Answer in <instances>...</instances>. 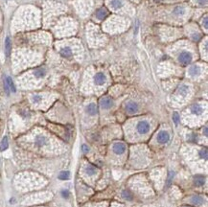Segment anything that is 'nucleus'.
I'll list each match as a JSON object with an SVG mask.
<instances>
[{"label":"nucleus","instance_id":"nucleus-1","mask_svg":"<svg viewBox=\"0 0 208 207\" xmlns=\"http://www.w3.org/2000/svg\"><path fill=\"white\" fill-rule=\"evenodd\" d=\"M136 128H137V131L139 132L140 134H146V133L149 132L151 128L150 123L147 122V121H140V122L137 124Z\"/></svg>","mask_w":208,"mask_h":207},{"label":"nucleus","instance_id":"nucleus-2","mask_svg":"<svg viewBox=\"0 0 208 207\" xmlns=\"http://www.w3.org/2000/svg\"><path fill=\"white\" fill-rule=\"evenodd\" d=\"M179 60L182 64H189L192 62V55L190 52L183 51L179 55Z\"/></svg>","mask_w":208,"mask_h":207},{"label":"nucleus","instance_id":"nucleus-3","mask_svg":"<svg viewBox=\"0 0 208 207\" xmlns=\"http://www.w3.org/2000/svg\"><path fill=\"white\" fill-rule=\"evenodd\" d=\"M170 140V134L167 131H160L157 135V141L160 144H166Z\"/></svg>","mask_w":208,"mask_h":207},{"label":"nucleus","instance_id":"nucleus-4","mask_svg":"<svg viewBox=\"0 0 208 207\" xmlns=\"http://www.w3.org/2000/svg\"><path fill=\"white\" fill-rule=\"evenodd\" d=\"M94 81H95V84H98V85H103L104 84H106V81H107V77H106L105 74H104V73L99 72V73H97L96 75H95V77H94Z\"/></svg>","mask_w":208,"mask_h":207},{"label":"nucleus","instance_id":"nucleus-5","mask_svg":"<svg viewBox=\"0 0 208 207\" xmlns=\"http://www.w3.org/2000/svg\"><path fill=\"white\" fill-rule=\"evenodd\" d=\"M100 104H101V106L103 107V109H110L112 106H113V101H112L110 98L106 97V98H103L102 99Z\"/></svg>","mask_w":208,"mask_h":207},{"label":"nucleus","instance_id":"nucleus-6","mask_svg":"<svg viewBox=\"0 0 208 207\" xmlns=\"http://www.w3.org/2000/svg\"><path fill=\"white\" fill-rule=\"evenodd\" d=\"M126 109H127V111L131 114L135 113L138 110V106H137V104L134 102H129L127 105H126Z\"/></svg>","mask_w":208,"mask_h":207},{"label":"nucleus","instance_id":"nucleus-7","mask_svg":"<svg viewBox=\"0 0 208 207\" xmlns=\"http://www.w3.org/2000/svg\"><path fill=\"white\" fill-rule=\"evenodd\" d=\"M113 150L117 154H122L126 150V145L124 143H120V142L119 143H115L113 145Z\"/></svg>","mask_w":208,"mask_h":207},{"label":"nucleus","instance_id":"nucleus-8","mask_svg":"<svg viewBox=\"0 0 208 207\" xmlns=\"http://www.w3.org/2000/svg\"><path fill=\"white\" fill-rule=\"evenodd\" d=\"M191 202L196 206H201L205 202L204 198L201 196H194L191 197Z\"/></svg>","mask_w":208,"mask_h":207},{"label":"nucleus","instance_id":"nucleus-9","mask_svg":"<svg viewBox=\"0 0 208 207\" xmlns=\"http://www.w3.org/2000/svg\"><path fill=\"white\" fill-rule=\"evenodd\" d=\"M205 183V176L201 175H198L194 178V184L196 186H202Z\"/></svg>","mask_w":208,"mask_h":207},{"label":"nucleus","instance_id":"nucleus-10","mask_svg":"<svg viewBox=\"0 0 208 207\" xmlns=\"http://www.w3.org/2000/svg\"><path fill=\"white\" fill-rule=\"evenodd\" d=\"M191 111H192V113L195 114V115H201L202 112H203V109H202V106L201 105H198V104H195V105H193L191 106Z\"/></svg>","mask_w":208,"mask_h":207},{"label":"nucleus","instance_id":"nucleus-11","mask_svg":"<svg viewBox=\"0 0 208 207\" xmlns=\"http://www.w3.org/2000/svg\"><path fill=\"white\" fill-rule=\"evenodd\" d=\"M35 143L38 147H42L47 144V138L43 135H37L36 137V140H35Z\"/></svg>","mask_w":208,"mask_h":207},{"label":"nucleus","instance_id":"nucleus-12","mask_svg":"<svg viewBox=\"0 0 208 207\" xmlns=\"http://www.w3.org/2000/svg\"><path fill=\"white\" fill-rule=\"evenodd\" d=\"M60 55L64 58H70L72 56V49L69 46H65L60 49Z\"/></svg>","mask_w":208,"mask_h":207},{"label":"nucleus","instance_id":"nucleus-13","mask_svg":"<svg viewBox=\"0 0 208 207\" xmlns=\"http://www.w3.org/2000/svg\"><path fill=\"white\" fill-rule=\"evenodd\" d=\"M189 74L195 77V76H198L201 74V67L198 66V65H194L191 68L189 69Z\"/></svg>","mask_w":208,"mask_h":207},{"label":"nucleus","instance_id":"nucleus-14","mask_svg":"<svg viewBox=\"0 0 208 207\" xmlns=\"http://www.w3.org/2000/svg\"><path fill=\"white\" fill-rule=\"evenodd\" d=\"M86 111H87V113L90 114V115H95L97 113V106L94 105V104H89V105L87 106V107H86Z\"/></svg>","mask_w":208,"mask_h":207},{"label":"nucleus","instance_id":"nucleus-15","mask_svg":"<svg viewBox=\"0 0 208 207\" xmlns=\"http://www.w3.org/2000/svg\"><path fill=\"white\" fill-rule=\"evenodd\" d=\"M107 15V11L106 10L105 8L99 9V10L97 11V12H96V16L98 17L99 19H104Z\"/></svg>","mask_w":208,"mask_h":207},{"label":"nucleus","instance_id":"nucleus-16","mask_svg":"<svg viewBox=\"0 0 208 207\" xmlns=\"http://www.w3.org/2000/svg\"><path fill=\"white\" fill-rule=\"evenodd\" d=\"M8 147H9V141H8V137L5 136L2 139L1 141V144H0V150L1 152H4V150H6L8 149Z\"/></svg>","mask_w":208,"mask_h":207},{"label":"nucleus","instance_id":"nucleus-17","mask_svg":"<svg viewBox=\"0 0 208 207\" xmlns=\"http://www.w3.org/2000/svg\"><path fill=\"white\" fill-rule=\"evenodd\" d=\"M34 74L37 78H43L46 75V70L44 68H37V70H35Z\"/></svg>","mask_w":208,"mask_h":207},{"label":"nucleus","instance_id":"nucleus-18","mask_svg":"<svg viewBox=\"0 0 208 207\" xmlns=\"http://www.w3.org/2000/svg\"><path fill=\"white\" fill-rule=\"evenodd\" d=\"M110 5L113 9L117 10V9H120L123 6V2H122V0H111Z\"/></svg>","mask_w":208,"mask_h":207},{"label":"nucleus","instance_id":"nucleus-19","mask_svg":"<svg viewBox=\"0 0 208 207\" xmlns=\"http://www.w3.org/2000/svg\"><path fill=\"white\" fill-rule=\"evenodd\" d=\"M188 92H189V87L187 85H185V84L180 85V87L179 88V93L180 95H182V96H186V95L188 94Z\"/></svg>","mask_w":208,"mask_h":207},{"label":"nucleus","instance_id":"nucleus-20","mask_svg":"<svg viewBox=\"0 0 208 207\" xmlns=\"http://www.w3.org/2000/svg\"><path fill=\"white\" fill-rule=\"evenodd\" d=\"M6 83H7V84H8V86H9V88H10V90H12V92H15V91H16L14 81H12V80L11 79L10 77H7V78H6Z\"/></svg>","mask_w":208,"mask_h":207},{"label":"nucleus","instance_id":"nucleus-21","mask_svg":"<svg viewBox=\"0 0 208 207\" xmlns=\"http://www.w3.org/2000/svg\"><path fill=\"white\" fill-rule=\"evenodd\" d=\"M122 197L127 200H132L133 198L132 193H129V191H127V190H124V191L122 192Z\"/></svg>","mask_w":208,"mask_h":207},{"label":"nucleus","instance_id":"nucleus-22","mask_svg":"<svg viewBox=\"0 0 208 207\" xmlns=\"http://www.w3.org/2000/svg\"><path fill=\"white\" fill-rule=\"evenodd\" d=\"M5 50H6V56L10 55V52H11V40H10V38H9V37L6 38V41H5Z\"/></svg>","mask_w":208,"mask_h":207},{"label":"nucleus","instance_id":"nucleus-23","mask_svg":"<svg viewBox=\"0 0 208 207\" xmlns=\"http://www.w3.org/2000/svg\"><path fill=\"white\" fill-rule=\"evenodd\" d=\"M184 12H185V9H184L182 6H179V7L175 8V10H174V14H175V15H183V14H184Z\"/></svg>","mask_w":208,"mask_h":207},{"label":"nucleus","instance_id":"nucleus-24","mask_svg":"<svg viewBox=\"0 0 208 207\" xmlns=\"http://www.w3.org/2000/svg\"><path fill=\"white\" fill-rule=\"evenodd\" d=\"M69 176H70V174H69L68 171H63L59 175V178L62 179V180H66L69 178Z\"/></svg>","mask_w":208,"mask_h":207},{"label":"nucleus","instance_id":"nucleus-25","mask_svg":"<svg viewBox=\"0 0 208 207\" xmlns=\"http://www.w3.org/2000/svg\"><path fill=\"white\" fill-rule=\"evenodd\" d=\"M200 156L201 159H204V160H207V156H208V152H207V149L204 148V149H201L200 150Z\"/></svg>","mask_w":208,"mask_h":207},{"label":"nucleus","instance_id":"nucleus-26","mask_svg":"<svg viewBox=\"0 0 208 207\" xmlns=\"http://www.w3.org/2000/svg\"><path fill=\"white\" fill-rule=\"evenodd\" d=\"M86 174L88 175H94L96 174V168L93 166H88L86 168Z\"/></svg>","mask_w":208,"mask_h":207},{"label":"nucleus","instance_id":"nucleus-27","mask_svg":"<svg viewBox=\"0 0 208 207\" xmlns=\"http://www.w3.org/2000/svg\"><path fill=\"white\" fill-rule=\"evenodd\" d=\"M32 100H33V102H34V103L37 104V103H40V102L42 100V97L40 96V95L35 94V95H33V97H32Z\"/></svg>","mask_w":208,"mask_h":207},{"label":"nucleus","instance_id":"nucleus-28","mask_svg":"<svg viewBox=\"0 0 208 207\" xmlns=\"http://www.w3.org/2000/svg\"><path fill=\"white\" fill-rule=\"evenodd\" d=\"M173 120H174V122L177 125L179 123V120H180V117H179V115L177 112H175L174 115H173Z\"/></svg>","mask_w":208,"mask_h":207},{"label":"nucleus","instance_id":"nucleus-29","mask_svg":"<svg viewBox=\"0 0 208 207\" xmlns=\"http://www.w3.org/2000/svg\"><path fill=\"white\" fill-rule=\"evenodd\" d=\"M62 196L64 198H68L69 197V192L67 191V190H63V191H62Z\"/></svg>","mask_w":208,"mask_h":207},{"label":"nucleus","instance_id":"nucleus-30","mask_svg":"<svg viewBox=\"0 0 208 207\" xmlns=\"http://www.w3.org/2000/svg\"><path fill=\"white\" fill-rule=\"evenodd\" d=\"M173 176H174V172H170V174H169V180H168V185H167V186H170L171 181H172V179H173Z\"/></svg>","mask_w":208,"mask_h":207},{"label":"nucleus","instance_id":"nucleus-31","mask_svg":"<svg viewBox=\"0 0 208 207\" xmlns=\"http://www.w3.org/2000/svg\"><path fill=\"white\" fill-rule=\"evenodd\" d=\"M82 150H83V152H84V153H88V152H89V148H88V146H87V145H85V144H84L83 146H82Z\"/></svg>","mask_w":208,"mask_h":207},{"label":"nucleus","instance_id":"nucleus-32","mask_svg":"<svg viewBox=\"0 0 208 207\" xmlns=\"http://www.w3.org/2000/svg\"><path fill=\"white\" fill-rule=\"evenodd\" d=\"M202 25H204V29L205 30L208 28V26H207V16H204V18L202 19Z\"/></svg>","mask_w":208,"mask_h":207},{"label":"nucleus","instance_id":"nucleus-33","mask_svg":"<svg viewBox=\"0 0 208 207\" xmlns=\"http://www.w3.org/2000/svg\"><path fill=\"white\" fill-rule=\"evenodd\" d=\"M198 4H201V5H206L207 3V0H198Z\"/></svg>","mask_w":208,"mask_h":207},{"label":"nucleus","instance_id":"nucleus-34","mask_svg":"<svg viewBox=\"0 0 208 207\" xmlns=\"http://www.w3.org/2000/svg\"><path fill=\"white\" fill-rule=\"evenodd\" d=\"M191 139H192V141H197V135L196 134H192L191 135Z\"/></svg>","mask_w":208,"mask_h":207},{"label":"nucleus","instance_id":"nucleus-35","mask_svg":"<svg viewBox=\"0 0 208 207\" xmlns=\"http://www.w3.org/2000/svg\"><path fill=\"white\" fill-rule=\"evenodd\" d=\"M204 135H205V136H207V127H205V128H204Z\"/></svg>","mask_w":208,"mask_h":207}]
</instances>
